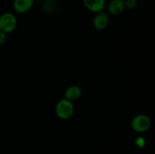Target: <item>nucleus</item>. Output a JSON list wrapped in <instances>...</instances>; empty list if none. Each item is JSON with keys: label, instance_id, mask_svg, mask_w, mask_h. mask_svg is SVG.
Segmentation results:
<instances>
[{"label": "nucleus", "instance_id": "6e6552de", "mask_svg": "<svg viewBox=\"0 0 155 154\" xmlns=\"http://www.w3.org/2000/svg\"><path fill=\"white\" fill-rule=\"evenodd\" d=\"M82 96V89L78 85H71L64 91V98L71 101L78 100Z\"/></svg>", "mask_w": 155, "mask_h": 154}, {"label": "nucleus", "instance_id": "1a4fd4ad", "mask_svg": "<svg viewBox=\"0 0 155 154\" xmlns=\"http://www.w3.org/2000/svg\"><path fill=\"white\" fill-rule=\"evenodd\" d=\"M125 8L128 10H134L138 5L137 0H124Z\"/></svg>", "mask_w": 155, "mask_h": 154}, {"label": "nucleus", "instance_id": "39448f33", "mask_svg": "<svg viewBox=\"0 0 155 154\" xmlns=\"http://www.w3.org/2000/svg\"><path fill=\"white\" fill-rule=\"evenodd\" d=\"M34 0H14L13 8L17 13L24 14L31 9Z\"/></svg>", "mask_w": 155, "mask_h": 154}, {"label": "nucleus", "instance_id": "9d476101", "mask_svg": "<svg viewBox=\"0 0 155 154\" xmlns=\"http://www.w3.org/2000/svg\"><path fill=\"white\" fill-rule=\"evenodd\" d=\"M7 40V34L0 31V45H3Z\"/></svg>", "mask_w": 155, "mask_h": 154}, {"label": "nucleus", "instance_id": "0eeeda50", "mask_svg": "<svg viewBox=\"0 0 155 154\" xmlns=\"http://www.w3.org/2000/svg\"><path fill=\"white\" fill-rule=\"evenodd\" d=\"M109 13L113 15H119L125 10L124 0H110L107 5Z\"/></svg>", "mask_w": 155, "mask_h": 154}, {"label": "nucleus", "instance_id": "423d86ee", "mask_svg": "<svg viewBox=\"0 0 155 154\" xmlns=\"http://www.w3.org/2000/svg\"><path fill=\"white\" fill-rule=\"evenodd\" d=\"M85 7L93 13L104 11L105 8V0H83Z\"/></svg>", "mask_w": 155, "mask_h": 154}, {"label": "nucleus", "instance_id": "f257e3e1", "mask_svg": "<svg viewBox=\"0 0 155 154\" xmlns=\"http://www.w3.org/2000/svg\"><path fill=\"white\" fill-rule=\"evenodd\" d=\"M74 113V105L72 101L62 98L55 107L56 116L62 120H67L72 117Z\"/></svg>", "mask_w": 155, "mask_h": 154}, {"label": "nucleus", "instance_id": "7ed1b4c3", "mask_svg": "<svg viewBox=\"0 0 155 154\" xmlns=\"http://www.w3.org/2000/svg\"><path fill=\"white\" fill-rule=\"evenodd\" d=\"M151 125L149 116L145 114H139L135 116L131 122V127L137 133H144L148 131Z\"/></svg>", "mask_w": 155, "mask_h": 154}, {"label": "nucleus", "instance_id": "f03ea898", "mask_svg": "<svg viewBox=\"0 0 155 154\" xmlns=\"http://www.w3.org/2000/svg\"><path fill=\"white\" fill-rule=\"evenodd\" d=\"M18 25V20L15 15L11 12H5L0 16V31L11 33L15 31Z\"/></svg>", "mask_w": 155, "mask_h": 154}, {"label": "nucleus", "instance_id": "20e7f679", "mask_svg": "<svg viewBox=\"0 0 155 154\" xmlns=\"http://www.w3.org/2000/svg\"><path fill=\"white\" fill-rule=\"evenodd\" d=\"M93 26L96 30H103L107 27L109 23L108 14L105 11L98 12L95 14V18H93Z\"/></svg>", "mask_w": 155, "mask_h": 154}, {"label": "nucleus", "instance_id": "9b49d317", "mask_svg": "<svg viewBox=\"0 0 155 154\" xmlns=\"http://www.w3.org/2000/svg\"><path fill=\"white\" fill-rule=\"evenodd\" d=\"M136 145H137L139 147H143L145 146V140L142 137H139L136 140Z\"/></svg>", "mask_w": 155, "mask_h": 154}]
</instances>
